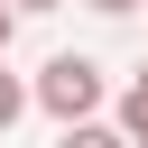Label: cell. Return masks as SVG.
<instances>
[{
  "label": "cell",
  "mask_w": 148,
  "mask_h": 148,
  "mask_svg": "<svg viewBox=\"0 0 148 148\" xmlns=\"http://www.w3.org/2000/svg\"><path fill=\"white\" fill-rule=\"evenodd\" d=\"M102 92H111V74L92 65V56H46L37 65V83H28V102L65 130V120H102Z\"/></svg>",
  "instance_id": "obj_1"
},
{
  "label": "cell",
  "mask_w": 148,
  "mask_h": 148,
  "mask_svg": "<svg viewBox=\"0 0 148 148\" xmlns=\"http://www.w3.org/2000/svg\"><path fill=\"white\" fill-rule=\"evenodd\" d=\"M56 148H130V139H120V120H65Z\"/></svg>",
  "instance_id": "obj_2"
},
{
  "label": "cell",
  "mask_w": 148,
  "mask_h": 148,
  "mask_svg": "<svg viewBox=\"0 0 148 148\" xmlns=\"http://www.w3.org/2000/svg\"><path fill=\"white\" fill-rule=\"evenodd\" d=\"M28 111V74H9V56H0V130Z\"/></svg>",
  "instance_id": "obj_3"
},
{
  "label": "cell",
  "mask_w": 148,
  "mask_h": 148,
  "mask_svg": "<svg viewBox=\"0 0 148 148\" xmlns=\"http://www.w3.org/2000/svg\"><path fill=\"white\" fill-rule=\"evenodd\" d=\"M120 111H148V56H139V74H130V92H120Z\"/></svg>",
  "instance_id": "obj_4"
},
{
  "label": "cell",
  "mask_w": 148,
  "mask_h": 148,
  "mask_svg": "<svg viewBox=\"0 0 148 148\" xmlns=\"http://www.w3.org/2000/svg\"><path fill=\"white\" fill-rule=\"evenodd\" d=\"M120 139H130V148H148V111H120Z\"/></svg>",
  "instance_id": "obj_5"
},
{
  "label": "cell",
  "mask_w": 148,
  "mask_h": 148,
  "mask_svg": "<svg viewBox=\"0 0 148 148\" xmlns=\"http://www.w3.org/2000/svg\"><path fill=\"white\" fill-rule=\"evenodd\" d=\"M83 9H102V18H130V9H148V0H83Z\"/></svg>",
  "instance_id": "obj_6"
},
{
  "label": "cell",
  "mask_w": 148,
  "mask_h": 148,
  "mask_svg": "<svg viewBox=\"0 0 148 148\" xmlns=\"http://www.w3.org/2000/svg\"><path fill=\"white\" fill-rule=\"evenodd\" d=\"M9 37H18V9H9V0H0V56H9Z\"/></svg>",
  "instance_id": "obj_7"
},
{
  "label": "cell",
  "mask_w": 148,
  "mask_h": 148,
  "mask_svg": "<svg viewBox=\"0 0 148 148\" xmlns=\"http://www.w3.org/2000/svg\"><path fill=\"white\" fill-rule=\"evenodd\" d=\"M9 9H18V18H28V9H65V0H9Z\"/></svg>",
  "instance_id": "obj_8"
}]
</instances>
